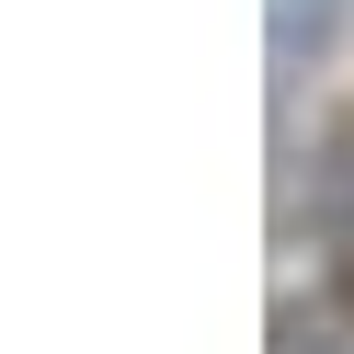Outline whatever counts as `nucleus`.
<instances>
[{"mask_svg": "<svg viewBox=\"0 0 354 354\" xmlns=\"http://www.w3.org/2000/svg\"><path fill=\"white\" fill-rule=\"evenodd\" d=\"M286 217H297L320 252H354V92L308 126L297 149V183H286Z\"/></svg>", "mask_w": 354, "mask_h": 354, "instance_id": "nucleus-1", "label": "nucleus"}, {"mask_svg": "<svg viewBox=\"0 0 354 354\" xmlns=\"http://www.w3.org/2000/svg\"><path fill=\"white\" fill-rule=\"evenodd\" d=\"M331 12L343 0H274V80H297V57L331 35Z\"/></svg>", "mask_w": 354, "mask_h": 354, "instance_id": "nucleus-2", "label": "nucleus"}]
</instances>
